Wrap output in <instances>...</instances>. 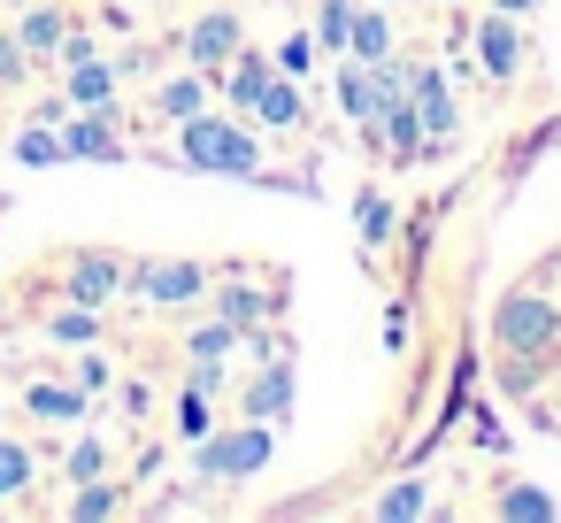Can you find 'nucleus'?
<instances>
[{
	"label": "nucleus",
	"instance_id": "f257e3e1",
	"mask_svg": "<svg viewBox=\"0 0 561 523\" xmlns=\"http://www.w3.org/2000/svg\"><path fill=\"white\" fill-rule=\"evenodd\" d=\"M178 155H185L201 178H254V170H262L254 132H239L231 116H208V109L178 124Z\"/></svg>",
	"mask_w": 561,
	"mask_h": 523
},
{
	"label": "nucleus",
	"instance_id": "f03ea898",
	"mask_svg": "<svg viewBox=\"0 0 561 523\" xmlns=\"http://www.w3.org/2000/svg\"><path fill=\"white\" fill-rule=\"evenodd\" d=\"M270 423H231V431H208V439H193V477L201 485H239V477H254L262 462H270Z\"/></svg>",
	"mask_w": 561,
	"mask_h": 523
},
{
	"label": "nucleus",
	"instance_id": "7ed1b4c3",
	"mask_svg": "<svg viewBox=\"0 0 561 523\" xmlns=\"http://www.w3.org/2000/svg\"><path fill=\"white\" fill-rule=\"evenodd\" d=\"M553 331H561V308H553L538 285H515V293L492 308V346H500V354H546Z\"/></svg>",
	"mask_w": 561,
	"mask_h": 523
},
{
	"label": "nucleus",
	"instance_id": "20e7f679",
	"mask_svg": "<svg viewBox=\"0 0 561 523\" xmlns=\"http://www.w3.org/2000/svg\"><path fill=\"white\" fill-rule=\"evenodd\" d=\"M139 300L147 308H193V300H208V270L201 262H139Z\"/></svg>",
	"mask_w": 561,
	"mask_h": 523
},
{
	"label": "nucleus",
	"instance_id": "39448f33",
	"mask_svg": "<svg viewBox=\"0 0 561 523\" xmlns=\"http://www.w3.org/2000/svg\"><path fill=\"white\" fill-rule=\"evenodd\" d=\"M408 109H415L423 139H454V86H446V70L415 62V70H408Z\"/></svg>",
	"mask_w": 561,
	"mask_h": 523
},
{
	"label": "nucleus",
	"instance_id": "423d86ee",
	"mask_svg": "<svg viewBox=\"0 0 561 523\" xmlns=\"http://www.w3.org/2000/svg\"><path fill=\"white\" fill-rule=\"evenodd\" d=\"M285 408H293V354H262V369L247 385V416L254 423H285Z\"/></svg>",
	"mask_w": 561,
	"mask_h": 523
},
{
	"label": "nucleus",
	"instance_id": "0eeeda50",
	"mask_svg": "<svg viewBox=\"0 0 561 523\" xmlns=\"http://www.w3.org/2000/svg\"><path fill=\"white\" fill-rule=\"evenodd\" d=\"M62 155L116 162V155H124V132H116V116H108V109H85V116H70V132H62Z\"/></svg>",
	"mask_w": 561,
	"mask_h": 523
},
{
	"label": "nucleus",
	"instance_id": "6e6552de",
	"mask_svg": "<svg viewBox=\"0 0 561 523\" xmlns=\"http://www.w3.org/2000/svg\"><path fill=\"white\" fill-rule=\"evenodd\" d=\"M116 293H124V262L116 254H78L70 262V300L78 308H108Z\"/></svg>",
	"mask_w": 561,
	"mask_h": 523
},
{
	"label": "nucleus",
	"instance_id": "1a4fd4ad",
	"mask_svg": "<svg viewBox=\"0 0 561 523\" xmlns=\"http://www.w3.org/2000/svg\"><path fill=\"white\" fill-rule=\"evenodd\" d=\"M185 55H193V70H224L231 55H239V16H201L193 24V39H185Z\"/></svg>",
	"mask_w": 561,
	"mask_h": 523
},
{
	"label": "nucleus",
	"instance_id": "9d476101",
	"mask_svg": "<svg viewBox=\"0 0 561 523\" xmlns=\"http://www.w3.org/2000/svg\"><path fill=\"white\" fill-rule=\"evenodd\" d=\"M477 55H484V70H492V78H515V70H523L515 16H492V24H477Z\"/></svg>",
	"mask_w": 561,
	"mask_h": 523
},
{
	"label": "nucleus",
	"instance_id": "9b49d317",
	"mask_svg": "<svg viewBox=\"0 0 561 523\" xmlns=\"http://www.w3.org/2000/svg\"><path fill=\"white\" fill-rule=\"evenodd\" d=\"M108 93H116V62L78 55V62H70V101H78V109H108Z\"/></svg>",
	"mask_w": 561,
	"mask_h": 523
},
{
	"label": "nucleus",
	"instance_id": "f8f14e48",
	"mask_svg": "<svg viewBox=\"0 0 561 523\" xmlns=\"http://www.w3.org/2000/svg\"><path fill=\"white\" fill-rule=\"evenodd\" d=\"M346 55H354V62H385V55H392V24H385L377 9H354V24H346Z\"/></svg>",
	"mask_w": 561,
	"mask_h": 523
},
{
	"label": "nucleus",
	"instance_id": "ddd939ff",
	"mask_svg": "<svg viewBox=\"0 0 561 523\" xmlns=\"http://www.w3.org/2000/svg\"><path fill=\"white\" fill-rule=\"evenodd\" d=\"M247 109H254L270 132H293V124H300V86H293V78H270V86H262Z\"/></svg>",
	"mask_w": 561,
	"mask_h": 523
},
{
	"label": "nucleus",
	"instance_id": "4468645a",
	"mask_svg": "<svg viewBox=\"0 0 561 523\" xmlns=\"http://www.w3.org/2000/svg\"><path fill=\"white\" fill-rule=\"evenodd\" d=\"M423 508H431L423 477H400V485H385V492H377V508H369V515H377V523H415Z\"/></svg>",
	"mask_w": 561,
	"mask_h": 523
},
{
	"label": "nucleus",
	"instance_id": "2eb2a0df",
	"mask_svg": "<svg viewBox=\"0 0 561 523\" xmlns=\"http://www.w3.org/2000/svg\"><path fill=\"white\" fill-rule=\"evenodd\" d=\"M62 39H70V24L47 9V0H32V16L16 24V47H24V55H47V47H62Z\"/></svg>",
	"mask_w": 561,
	"mask_h": 523
},
{
	"label": "nucleus",
	"instance_id": "dca6fc26",
	"mask_svg": "<svg viewBox=\"0 0 561 523\" xmlns=\"http://www.w3.org/2000/svg\"><path fill=\"white\" fill-rule=\"evenodd\" d=\"M270 78H277V62H270V55H247V47H239V55H231V78H224V93H231V101L247 109V101H254V93H262Z\"/></svg>",
	"mask_w": 561,
	"mask_h": 523
},
{
	"label": "nucleus",
	"instance_id": "f3484780",
	"mask_svg": "<svg viewBox=\"0 0 561 523\" xmlns=\"http://www.w3.org/2000/svg\"><path fill=\"white\" fill-rule=\"evenodd\" d=\"M216 316H224L231 331H262V316H270V300H262L254 285H224V293H216Z\"/></svg>",
	"mask_w": 561,
	"mask_h": 523
},
{
	"label": "nucleus",
	"instance_id": "a211bd4d",
	"mask_svg": "<svg viewBox=\"0 0 561 523\" xmlns=\"http://www.w3.org/2000/svg\"><path fill=\"white\" fill-rule=\"evenodd\" d=\"M24 400H32V416H55V423H85V385H32Z\"/></svg>",
	"mask_w": 561,
	"mask_h": 523
},
{
	"label": "nucleus",
	"instance_id": "6ab92c4d",
	"mask_svg": "<svg viewBox=\"0 0 561 523\" xmlns=\"http://www.w3.org/2000/svg\"><path fill=\"white\" fill-rule=\"evenodd\" d=\"M492 508H500L507 523H553V500H546L538 485H507V492H500Z\"/></svg>",
	"mask_w": 561,
	"mask_h": 523
},
{
	"label": "nucleus",
	"instance_id": "aec40b11",
	"mask_svg": "<svg viewBox=\"0 0 561 523\" xmlns=\"http://www.w3.org/2000/svg\"><path fill=\"white\" fill-rule=\"evenodd\" d=\"M354 231H362V247H385L392 239V201L385 193H362L354 201Z\"/></svg>",
	"mask_w": 561,
	"mask_h": 523
},
{
	"label": "nucleus",
	"instance_id": "412c9836",
	"mask_svg": "<svg viewBox=\"0 0 561 523\" xmlns=\"http://www.w3.org/2000/svg\"><path fill=\"white\" fill-rule=\"evenodd\" d=\"M201 109H208V86H201V78H170V86H162V116L185 124V116H201Z\"/></svg>",
	"mask_w": 561,
	"mask_h": 523
},
{
	"label": "nucleus",
	"instance_id": "4be33fe9",
	"mask_svg": "<svg viewBox=\"0 0 561 523\" xmlns=\"http://www.w3.org/2000/svg\"><path fill=\"white\" fill-rule=\"evenodd\" d=\"M16 162H32V170H39V162H62V132H55V124L16 132Z\"/></svg>",
	"mask_w": 561,
	"mask_h": 523
},
{
	"label": "nucleus",
	"instance_id": "5701e85b",
	"mask_svg": "<svg viewBox=\"0 0 561 523\" xmlns=\"http://www.w3.org/2000/svg\"><path fill=\"white\" fill-rule=\"evenodd\" d=\"M116 508H124V492H116V485H93V477H85V492L70 500L78 523H101V515H116Z\"/></svg>",
	"mask_w": 561,
	"mask_h": 523
},
{
	"label": "nucleus",
	"instance_id": "b1692460",
	"mask_svg": "<svg viewBox=\"0 0 561 523\" xmlns=\"http://www.w3.org/2000/svg\"><path fill=\"white\" fill-rule=\"evenodd\" d=\"M24 492H32V454L0 446V500H24Z\"/></svg>",
	"mask_w": 561,
	"mask_h": 523
},
{
	"label": "nucleus",
	"instance_id": "393cba45",
	"mask_svg": "<svg viewBox=\"0 0 561 523\" xmlns=\"http://www.w3.org/2000/svg\"><path fill=\"white\" fill-rule=\"evenodd\" d=\"M93 316H101V308H62V316H47V331H55V339H62V346H85V339H93V331H101V323H93Z\"/></svg>",
	"mask_w": 561,
	"mask_h": 523
},
{
	"label": "nucleus",
	"instance_id": "a878e982",
	"mask_svg": "<svg viewBox=\"0 0 561 523\" xmlns=\"http://www.w3.org/2000/svg\"><path fill=\"white\" fill-rule=\"evenodd\" d=\"M178 431H185V439H208V431H216V416H208V393H201V385H185V400H178Z\"/></svg>",
	"mask_w": 561,
	"mask_h": 523
},
{
	"label": "nucleus",
	"instance_id": "bb28decb",
	"mask_svg": "<svg viewBox=\"0 0 561 523\" xmlns=\"http://www.w3.org/2000/svg\"><path fill=\"white\" fill-rule=\"evenodd\" d=\"M346 24H354V0H323V24H316V39H323L331 55H346Z\"/></svg>",
	"mask_w": 561,
	"mask_h": 523
},
{
	"label": "nucleus",
	"instance_id": "cd10ccee",
	"mask_svg": "<svg viewBox=\"0 0 561 523\" xmlns=\"http://www.w3.org/2000/svg\"><path fill=\"white\" fill-rule=\"evenodd\" d=\"M231 339H239V331H231L224 316H216V323H201V331H193V362H224V354H231Z\"/></svg>",
	"mask_w": 561,
	"mask_h": 523
},
{
	"label": "nucleus",
	"instance_id": "c85d7f7f",
	"mask_svg": "<svg viewBox=\"0 0 561 523\" xmlns=\"http://www.w3.org/2000/svg\"><path fill=\"white\" fill-rule=\"evenodd\" d=\"M308 62H316V39H308V32H300V39H285V47H277V70H285V78H300V70H308Z\"/></svg>",
	"mask_w": 561,
	"mask_h": 523
},
{
	"label": "nucleus",
	"instance_id": "c756f323",
	"mask_svg": "<svg viewBox=\"0 0 561 523\" xmlns=\"http://www.w3.org/2000/svg\"><path fill=\"white\" fill-rule=\"evenodd\" d=\"M101 462H108V454H101L93 439H78V446H70V477H101Z\"/></svg>",
	"mask_w": 561,
	"mask_h": 523
},
{
	"label": "nucleus",
	"instance_id": "7c9ffc66",
	"mask_svg": "<svg viewBox=\"0 0 561 523\" xmlns=\"http://www.w3.org/2000/svg\"><path fill=\"white\" fill-rule=\"evenodd\" d=\"M24 62H32V55H24L9 32H0V86H9V78H24Z\"/></svg>",
	"mask_w": 561,
	"mask_h": 523
},
{
	"label": "nucleus",
	"instance_id": "2f4dec72",
	"mask_svg": "<svg viewBox=\"0 0 561 523\" xmlns=\"http://www.w3.org/2000/svg\"><path fill=\"white\" fill-rule=\"evenodd\" d=\"M78 385H85V393H101V385H108V362H101V354H85V369H78Z\"/></svg>",
	"mask_w": 561,
	"mask_h": 523
},
{
	"label": "nucleus",
	"instance_id": "473e14b6",
	"mask_svg": "<svg viewBox=\"0 0 561 523\" xmlns=\"http://www.w3.org/2000/svg\"><path fill=\"white\" fill-rule=\"evenodd\" d=\"M492 9H500V16H523V9H538V0H492Z\"/></svg>",
	"mask_w": 561,
	"mask_h": 523
},
{
	"label": "nucleus",
	"instance_id": "72a5a7b5",
	"mask_svg": "<svg viewBox=\"0 0 561 523\" xmlns=\"http://www.w3.org/2000/svg\"><path fill=\"white\" fill-rule=\"evenodd\" d=\"M16 9H32V0H16Z\"/></svg>",
	"mask_w": 561,
	"mask_h": 523
},
{
	"label": "nucleus",
	"instance_id": "f704fd0d",
	"mask_svg": "<svg viewBox=\"0 0 561 523\" xmlns=\"http://www.w3.org/2000/svg\"><path fill=\"white\" fill-rule=\"evenodd\" d=\"M446 9H454V0H446Z\"/></svg>",
	"mask_w": 561,
	"mask_h": 523
}]
</instances>
